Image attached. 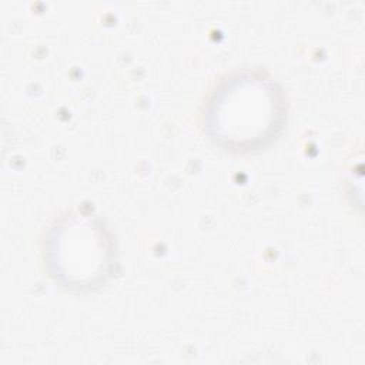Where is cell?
Masks as SVG:
<instances>
[{
	"label": "cell",
	"instance_id": "cell-1",
	"mask_svg": "<svg viewBox=\"0 0 365 365\" xmlns=\"http://www.w3.org/2000/svg\"><path fill=\"white\" fill-rule=\"evenodd\" d=\"M205 130L215 144L251 151L269 144L287 121V101L279 86L259 71H235L211 93Z\"/></svg>",
	"mask_w": 365,
	"mask_h": 365
},
{
	"label": "cell",
	"instance_id": "cell-2",
	"mask_svg": "<svg viewBox=\"0 0 365 365\" xmlns=\"http://www.w3.org/2000/svg\"><path fill=\"white\" fill-rule=\"evenodd\" d=\"M47 261L51 275L63 285L93 288L110 277L115 261L113 238L98 218L70 214L48 232Z\"/></svg>",
	"mask_w": 365,
	"mask_h": 365
}]
</instances>
